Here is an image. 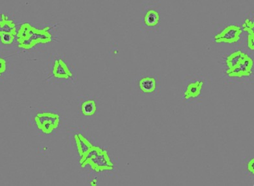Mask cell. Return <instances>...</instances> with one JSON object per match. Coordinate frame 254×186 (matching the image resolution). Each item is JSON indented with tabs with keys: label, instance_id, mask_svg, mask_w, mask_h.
Returning a JSON list of instances; mask_svg holds the SVG:
<instances>
[{
	"label": "cell",
	"instance_id": "8fae6325",
	"mask_svg": "<svg viewBox=\"0 0 254 186\" xmlns=\"http://www.w3.org/2000/svg\"><path fill=\"white\" fill-rule=\"evenodd\" d=\"M0 50V84L5 82L10 70V56Z\"/></svg>",
	"mask_w": 254,
	"mask_h": 186
},
{
	"label": "cell",
	"instance_id": "8992f818",
	"mask_svg": "<svg viewBox=\"0 0 254 186\" xmlns=\"http://www.w3.org/2000/svg\"><path fill=\"white\" fill-rule=\"evenodd\" d=\"M245 33L241 25L236 22H228L218 27L213 36L216 44H225L233 47H242Z\"/></svg>",
	"mask_w": 254,
	"mask_h": 186
},
{
	"label": "cell",
	"instance_id": "5bb4252c",
	"mask_svg": "<svg viewBox=\"0 0 254 186\" xmlns=\"http://www.w3.org/2000/svg\"><path fill=\"white\" fill-rule=\"evenodd\" d=\"M254 159L253 156L248 157L245 160V171L247 177L250 179H253L254 177Z\"/></svg>",
	"mask_w": 254,
	"mask_h": 186
},
{
	"label": "cell",
	"instance_id": "52a82bcc",
	"mask_svg": "<svg viewBox=\"0 0 254 186\" xmlns=\"http://www.w3.org/2000/svg\"><path fill=\"white\" fill-rule=\"evenodd\" d=\"M18 25L7 14H0V50L12 52L16 48V39Z\"/></svg>",
	"mask_w": 254,
	"mask_h": 186
},
{
	"label": "cell",
	"instance_id": "7a4b0ae2",
	"mask_svg": "<svg viewBox=\"0 0 254 186\" xmlns=\"http://www.w3.org/2000/svg\"><path fill=\"white\" fill-rule=\"evenodd\" d=\"M77 79V67L65 54L56 53L50 57L46 81L54 84H75Z\"/></svg>",
	"mask_w": 254,
	"mask_h": 186
},
{
	"label": "cell",
	"instance_id": "7c38bea8",
	"mask_svg": "<svg viewBox=\"0 0 254 186\" xmlns=\"http://www.w3.org/2000/svg\"><path fill=\"white\" fill-rule=\"evenodd\" d=\"M80 113L84 116H92L96 114L97 105L94 99H88L82 101L80 105Z\"/></svg>",
	"mask_w": 254,
	"mask_h": 186
},
{
	"label": "cell",
	"instance_id": "6da1fadb",
	"mask_svg": "<svg viewBox=\"0 0 254 186\" xmlns=\"http://www.w3.org/2000/svg\"><path fill=\"white\" fill-rule=\"evenodd\" d=\"M223 75L230 83L253 84L254 54L242 47H233L222 56Z\"/></svg>",
	"mask_w": 254,
	"mask_h": 186
},
{
	"label": "cell",
	"instance_id": "30bf717a",
	"mask_svg": "<svg viewBox=\"0 0 254 186\" xmlns=\"http://www.w3.org/2000/svg\"><path fill=\"white\" fill-rule=\"evenodd\" d=\"M139 89L146 94H153L158 88V81L155 76L146 75L137 82Z\"/></svg>",
	"mask_w": 254,
	"mask_h": 186
},
{
	"label": "cell",
	"instance_id": "4fadbf2b",
	"mask_svg": "<svg viewBox=\"0 0 254 186\" xmlns=\"http://www.w3.org/2000/svg\"><path fill=\"white\" fill-rule=\"evenodd\" d=\"M241 25L245 33H254V19L253 12H249L247 14L244 21Z\"/></svg>",
	"mask_w": 254,
	"mask_h": 186
},
{
	"label": "cell",
	"instance_id": "9c48e42d",
	"mask_svg": "<svg viewBox=\"0 0 254 186\" xmlns=\"http://www.w3.org/2000/svg\"><path fill=\"white\" fill-rule=\"evenodd\" d=\"M205 79L200 76H192L188 79L183 86V100L187 103L194 102L202 95Z\"/></svg>",
	"mask_w": 254,
	"mask_h": 186
},
{
	"label": "cell",
	"instance_id": "ba28073f",
	"mask_svg": "<svg viewBox=\"0 0 254 186\" xmlns=\"http://www.w3.org/2000/svg\"><path fill=\"white\" fill-rule=\"evenodd\" d=\"M161 13L156 5L149 4L143 8L141 13V27L147 32L156 33L160 29Z\"/></svg>",
	"mask_w": 254,
	"mask_h": 186
},
{
	"label": "cell",
	"instance_id": "277c9868",
	"mask_svg": "<svg viewBox=\"0 0 254 186\" xmlns=\"http://www.w3.org/2000/svg\"><path fill=\"white\" fill-rule=\"evenodd\" d=\"M31 125L44 136H50L56 134L62 126L63 118L62 114L54 108L41 107L32 114Z\"/></svg>",
	"mask_w": 254,
	"mask_h": 186
},
{
	"label": "cell",
	"instance_id": "3957f363",
	"mask_svg": "<svg viewBox=\"0 0 254 186\" xmlns=\"http://www.w3.org/2000/svg\"><path fill=\"white\" fill-rule=\"evenodd\" d=\"M53 26L37 27L24 23L18 25L16 39V48L21 50H29L40 44L51 43L54 41L52 33Z\"/></svg>",
	"mask_w": 254,
	"mask_h": 186
},
{
	"label": "cell",
	"instance_id": "5b68a950",
	"mask_svg": "<svg viewBox=\"0 0 254 186\" xmlns=\"http://www.w3.org/2000/svg\"><path fill=\"white\" fill-rule=\"evenodd\" d=\"M79 164L82 168L90 166L91 170L97 173H114L117 168L109 151L97 145H95L85 156L80 158Z\"/></svg>",
	"mask_w": 254,
	"mask_h": 186
}]
</instances>
